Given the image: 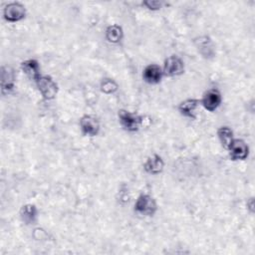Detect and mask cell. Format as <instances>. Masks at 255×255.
Segmentation results:
<instances>
[{"label":"cell","mask_w":255,"mask_h":255,"mask_svg":"<svg viewBox=\"0 0 255 255\" xmlns=\"http://www.w3.org/2000/svg\"><path fill=\"white\" fill-rule=\"evenodd\" d=\"M118 118L122 128L128 132L137 131L143 124V118L141 116L124 109L119 111Z\"/></svg>","instance_id":"obj_1"},{"label":"cell","mask_w":255,"mask_h":255,"mask_svg":"<svg viewBox=\"0 0 255 255\" xmlns=\"http://www.w3.org/2000/svg\"><path fill=\"white\" fill-rule=\"evenodd\" d=\"M133 209L138 215L153 216L157 211V203L150 194L140 193L135 199Z\"/></svg>","instance_id":"obj_2"},{"label":"cell","mask_w":255,"mask_h":255,"mask_svg":"<svg viewBox=\"0 0 255 255\" xmlns=\"http://www.w3.org/2000/svg\"><path fill=\"white\" fill-rule=\"evenodd\" d=\"M34 83L36 84V87L44 100L51 101L56 98L59 88L58 84L51 76L41 75Z\"/></svg>","instance_id":"obj_3"},{"label":"cell","mask_w":255,"mask_h":255,"mask_svg":"<svg viewBox=\"0 0 255 255\" xmlns=\"http://www.w3.org/2000/svg\"><path fill=\"white\" fill-rule=\"evenodd\" d=\"M26 8L20 2H9L3 8V18L8 23H17L26 17Z\"/></svg>","instance_id":"obj_4"},{"label":"cell","mask_w":255,"mask_h":255,"mask_svg":"<svg viewBox=\"0 0 255 255\" xmlns=\"http://www.w3.org/2000/svg\"><path fill=\"white\" fill-rule=\"evenodd\" d=\"M162 72L164 77H177L184 73V62L177 55H171L167 57L163 62Z\"/></svg>","instance_id":"obj_5"},{"label":"cell","mask_w":255,"mask_h":255,"mask_svg":"<svg viewBox=\"0 0 255 255\" xmlns=\"http://www.w3.org/2000/svg\"><path fill=\"white\" fill-rule=\"evenodd\" d=\"M80 129L85 136H96L101 130V124L99 119L94 115H84L79 122Z\"/></svg>","instance_id":"obj_6"},{"label":"cell","mask_w":255,"mask_h":255,"mask_svg":"<svg viewBox=\"0 0 255 255\" xmlns=\"http://www.w3.org/2000/svg\"><path fill=\"white\" fill-rule=\"evenodd\" d=\"M200 101V105H202V107L207 111V112H215L221 105L222 103V95L220 93L219 90L212 88L207 90L201 100Z\"/></svg>","instance_id":"obj_7"},{"label":"cell","mask_w":255,"mask_h":255,"mask_svg":"<svg viewBox=\"0 0 255 255\" xmlns=\"http://www.w3.org/2000/svg\"><path fill=\"white\" fill-rule=\"evenodd\" d=\"M227 150L230 159L233 161L245 160L249 155V146L241 138H234Z\"/></svg>","instance_id":"obj_8"},{"label":"cell","mask_w":255,"mask_h":255,"mask_svg":"<svg viewBox=\"0 0 255 255\" xmlns=\"http://www.w3.org/2000/svg\"><path fill=\"white\" fill-rule=\"evenodd\" d=\"M164 77L162 68L157 64H149L142 70V80L148 85H157Z\"/></svg>","instance_id":"obj_9"},{"label":"cell","mask_w":255,"mask_h":255,"mask_svg":"<svg viewBox=\"0 0 255 255\" xmlns=\"http://www.w3.org/2000/svg\"><path fill=\"white\" fill-rule=\"evenodd\" d=\"M200 106V101L194 98L185 99L180 102L177 110L181 116L189 120H195L197 118V110Z\"/></svg>","instance_id":"obj_10"},{"label":"cell","mask_w":255,"mask_h":255,"mask_svg":"<svg viewBox=\"0 0 255 255\" xmlns=\"http://www.w3.org/2000/svg\"><path fill=\"white\" fill-rule=\"evenodd\" d=\"M163 168H164V160L157 153H153L149 155L143 162L144 171L150 175H157L161 173Z\"/></svg>","instance_id":"obj_11"},{"label":"cell","mask_w":255,"mask_h":255,"mask_svg":"<svg viewBox=\"0 0 255 255\" xmlns=\"http://www.w3.org/2000/svg\"><path fill=\"white\" fill-rule=\"evenodd\" d=\"M1 71V93L8 95L15 88V73L8 66H3Z\"/></svg>","instance_id":"obj_12"},{"label":"cell","mask_w":255,"mask_h":255,"mask_svg":"<svg viewBox=\"0 0 255 255\" xmlns=\"http://www.w3.org/2000/svg\"><path fill=\"white\" fill-rule=\"evenodd\" d=\"M22 72L33 82H35L41 74V66L36 59H27L21 63Z\"/></svg>","instance_id":"obj_13"},{"label":"cell","mask_w":255,"mask_h":255,"mask_svg":"<svg viewBox=\"0 0 255 255\" xmlns=\"http://www.w3.org/2000/svg\"><path fill=\"white\" fill-rule=\"evenodd\" d=\"M38 216L39 210L35 204L27 203L20 209V218L27 225L35 224L38 220Z\"/></svg>","instance_id":"obj_14"},{"label":"cell","mask_w":255,"mask_h":255,"mask_svg":"<svg viewBox=\"0 0 255 255\" xmlns=\"http://www.w3.org/2000/svg\"><path fill=\"white\" fill-rule=\"evenodd\" d=\"M195 44L198 49V52L205 58H209L214 55V49L212 41L208 36H201L195 39Z\"/></svg>","instance_id":"obj_15"},{"label":"cell","mask_w":255,"mask_h":255,"mask_svg":"<svg viewBox=\"0 0 255 255\" xmlns=\"http://www.w3.org/2000/svg\"><path fill=\"white\" fill-rule=\"evenodd\" d=\"M105 37L108 42L112 44H118L124 38V30L120 25L112 24L107 27L105 32Z\"/></svg>","instance_id":"obj_16"},{"label":"cell","mask_w":255,"mask_h":255,"mask_svg":"<svg viewBox=\"0 0 255 255\" xmlns=\"http://www.w3.org/2000/svg\"><path fill=\"white\" fill-rule=\"evenodd\" d=\"M216 133H217V137H218L222 147L227 150L228 147L230 146V144L232 143L233 139L235 138L233 130L227 126H222L217 129Z\"/></svg>","instance_id":"obj_17"},{"label":"cell","mask_w":255,"mask_h":255,"mask_svg":"<svg viewBox=\"0 0 255 255\" xmlns=\"http://www.w3.org/2000/svg\"><path fill=\"white\" fill-rule=\"evenodd\" d=\"M100 88H101V91L106 94V95H112L114 93H116L119 89V86H118V83L112 79V78H105L101 81V84H100Z\"/></svg>","instance_id":"obj_18"},{"label":"cell","mask_w":255,"mask_h":255,"mask_svg":"<svg viewBox=\"0 0 255 255\" xmlns=\"http://www.w3.org/2000/svg\"><path fill=\"white\" fill-rule=\"evenodd\" d=\"M163 2L159 1V0H143L141 2L142 7H144L145 9L149 10V11H157L159 9L162 8L163 6Z\"/></svg>","instance_id":"obj_19"},{"label":"cell","mask_w":255,"mask_h":255,"mask_svg":"<svg viewBox=\"0 0 255 255\" xmlns=\"http://www.w3.org/2000/svg\"><path fill=\"white\" fill-rule=\"evenodd\" d=\"M247 207L250 209V212H253L254 210V199L251 197L249 200H247Z\"/></svg>","instance_id":"obj_20"}]
</instances>
